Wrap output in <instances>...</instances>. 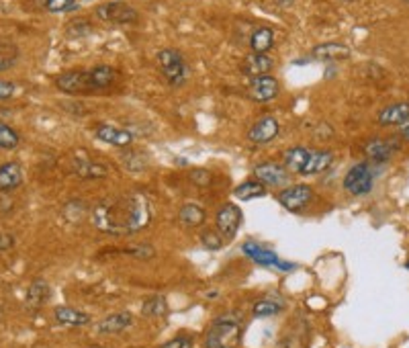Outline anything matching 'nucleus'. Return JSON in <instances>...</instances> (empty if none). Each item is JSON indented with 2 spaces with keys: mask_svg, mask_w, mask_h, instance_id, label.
Wrapping results in <instances>:
<instances>
[{
  "mask_svg": "<svg viewBox=\"0 0 409 348\" xmlns=\"http://www.w3.org/2000/svg\"><path fill=\"white\" fill-rule=\"evenodd\" d=\"M151 217V203L143 192L109 197L92 209L95 227L111 236H132L143 232L149 225Z\"/></svg>",
  "mask_w": 409,
  "mask_h": 348,
  "instance_id": "obj_1",
  "label": "nucleus"
},
{
  "mask_svg": "<svg viewBox=\"0 0 409 348\" xmlns=\"http://www.w3.org/2000/svg\"><path fill=\"white\" fill-rule=\"evenodd\" d=\"M244 316L242 314H223L213 320L205 334V348H238L244 336Z\"/></svg>",
  "mask_w": 409,
  "mask_h": 348,
  "instance_id": "obj_2",
  "label": "nucleus"
},
{
  "mask_svg": "<svg viewBox=\"0 0 409 348\" xmlns=\"http://www.w3.org/2000/svg\"><path fill=\"white\" fill-rule=\"evenodd\" d=\"M158 64H160V70H162V74H164V78L170 86H182L186 82L188 68H186L184 55L178 49H172V47L160 49L158 51Z\"/></svg>",
  "mask_w": 409,
  "mask_h": 348,
  "instance_id": "obj_3",
  "label": "nucleus"
},
{
  "mask_svg": "<svg viewBox=\"0 0 409 348\" xmlns=\"http://www.w3.org/2000/svg\"><path fill=\"white\" fill-rule=\"evenodd\" d=\"M95 14L101 21L113 23V25H129V23H137L139 18L136 8L125 2H103L95 8Z\"/></svg>",
  "mask_w": 409,
  "mask_h": 348,
  "instance_id": "obj_4",
  "label": "nucleus"
},
{
  "mask_svg": "<svg viewBox=\"0 0 409 348\" xmlns=\"http://www.w3.org/2000/svg\"><path fill=\"white\" fill-rule=\"evenodd\" d=\"M55 86L66 92V95H90L95 92L92 90V84H90V74L84 72V70H70V72H64L55 78Z\"/></svg>",
  "mask_w": 409,
  "mask_h": 348,
  "instance_id": "obj_5",
  "label": "nucleus"
},
{
  "mask_svg": "<svg viewBox=\"0 0 409 348\" xmlns=\"http://www.w3.org/2000/svg\"><path fill=\"white\" fill-rule=\"evenodd\" d=\"M215 225H217V232L225 238V240H232L236 238L240 225H242V211L238 205L234 203H223L217 213H215Z\"/></svg>",
  "mask_w": 409,
  "mask_h": 348,
  "instance_id": "obj_6",
  "label": "nucleus"
},
{
  "mask_svg": "<svg viewBox=\"0 0 409 348\" xmlns=\"http://www.w3.org/2000/svg\"><path fill=\"white\" fill-rule=\"evenodd\" d=\"M276 199L286 211H301L303 207L311 203L313 188L309 184H290V186H284Z\"/></svg>",
  "mask_w": 409,
  "mask_h": 348,
  "instance_id": "obj_7",
  "label": "nucleus"
},
{
  "mask_svg": "<svg viewBox=\"0 0 409 348\" xmlns=\"http://www.w3.org/2000/svg\"><path fill=\"white\" fill-rule=\"evenodd\" d=\"M344 188L354 195V197H362L367 192H371L373 188V174H371V169L369 164L360 162L356 166H352L348 174L344 176Z\"/></svg>",
  "mask_w": 409,
  "mask_h": 348,
  "instance_id": "obj_8",
  "label": "nucleus"
},
{
  "mask_svg": "<svg viewBox=\"0 0 409 348\" xmlns=\"http://www.w3.org/2000/svg\"><path fill=\"white\" fill-rule=\"evenodd\" d=\"M280 92V84L278 80L271 76V74H264V76H256L252 78L250 86H248V95L252 101L256 103H269L274 101Z\"/></svg>",
  "mask_w": 409,
  "mask_h": 348,
  "instance_id": "obj_9",
  "label": "nucleus"
},
{
  "mask_svg": "<svg viewBox=\"0 0 409 348\" xmlns=\"http://www.w3.org/2000/svg\"><path fill=\"white\" fill-rule=\"evenodd\" d=\"M278 132H280L278 121H276L274 117H271V115H267V117L258 119V121L248 129L246 138H248L250 144L264 146V144H271V142H273L274 138L278 136Z\"/></svg>",
  "mask_w": 409,
  "mask_h": 348,
  "instance_id": "obj_10",
  "label": "nucleus"
},
{
  "mask_svg": "<svg viewBox=\"0 0 409 348\" xmlns=\"http://www.w3.org/2000/svg\"><path fill=\"white\" fill-rule=\"evenodd\" d=\"M288 176L290 173L276 162H262L254 166V178L260 180L264 186H282L288 182Z\"/></svg>",
  "mask_w": 409,
  "mask_h": 348,
  "instance_id": "obj_11",
  "label": "nucleus"
},
{
  "mask_svg": "<svg viewBox=\"0 0 409 348\" xmlns=\"http://www.w3.org/2000/svg\"><path fill=\"white\" fill-rule=\"evenodd\" d=\"M350 55H352V49L346 43H340V41L319 43L311 51V58L319 60V62H342V60H348Z\"/></svg>",
  "mask_w": 409,
  "mask_h": 348,
  "instance_id": "obj_12",
  "label": "nucleus"
},
{
  "mask_svg": "<svg viewBox=\"0 0 409 348\" xmlns=\"http://www.w3.org/2000/svg\"><path fill=\"white\" fill-rule=\"evenodd\" d=\"M95 136H97L99 142H105V144L115 146V148H129L132 142H134V136L127 129H121V127H115V125H107V123H101L95 129Z\"/></svg>",
  "mask_w": 409,
  "mask_h": 348,
  "instance_id": "obj_13",
  "label": "nucleus"
},
{
  "mask_svg": "<svg viewBox=\"0 0 409 348\" xmlns=\"http://www.w3.org/2000/svg\"><path fill=\"white\" fill-rule=\"evenodd\" d=\"M242 250H244V254H246L250 260H254V262H258V264H264V266H278V269H288V266H290V264L280 262V258L274 254L273 250H267L264 246H260V244H256V242H246V244L242 246Z\"/></svg>",
  "mask_w": 409,
  "mask_h": 348,
  "instance_id": "obj_14",
  "label": "nucleus"
},
{
  "mask_svg": "<svg viewBox=\"0 0 409 348\" xmlns=\"http://www.w3.org/2000/svg\"><path fill=\"white\" fill-rule=\"evenodd\" d=\"M274 68V60L269 53H248L244 58V74L250 76V78H256V76H264V74H271V70Z\"/></svg>",
  "mask_w": 409,
  "mask_h": 348,
  "instance_id": "obj_15",
  "label": "nucleus"
},
{
  "mask_svg": "<svg viewBox=\"0 0 409 348\" xmlns=\"http://www.w3.org/2000/svg\"><path fill=\"white\" fill-rule=\"evenodd\" d=\"M132 326H134V316L129 312H117V314L103 318L99 322L97 330H99V334H119Z\"/></svg>",
  "mask_w": 409,
  "mask_h": 348,
  "instance_id": "obj_16",
  "label": "nucleus"
},
{
  "mask_svg": "<svg viewBox=\"0 0 409 348\" xmlns=\"http://www.w3.org/2000/svg\"><path fill=\"white\" fill-rule=\"evenodd\" d=\"M332 164H334V152H330V150H311L301 174L303 176H315V174L325 173Z\"/></svg>",
  "mask_w": 409,
  "mask_h": 348,
  "instance_id": "obj_17",
  "label": "nucleus"
},
{
  "mask_svg": "<svg viewBox=\"0 0 409 348\" xmlns=\"http://www.w3.org/2000/svg\"><path fill=\"white\" fill-rule=\"evenodd\" d=\"M74 171H76L78 178H84V180H101V178L109 176L107 164L97 162V160H88V158H76Z\"/></svg>",
  "mask_w": 409,
  "mask_h": 348,
  "instance_id": "obj_18",
  "label": "nucleus"
},
{
  "mask_svg": "<svg viewBox=\"0 0 409 348\" xmlns=\"http://www.w3.org/2000/svg\"><path fill=\"white\" fill-rule=\"evenodd\" d=\"M53 318H55L58 324L70 326V328H82V326L90 324V316L88 314H84L80 310H74V308H68V306H60L53 312Z\"/></svg>",
  "mask_w": 409,
  "mask_h": 348,
  "instance_id": "obj_19",
  "label": "nucleus"
},
{
  "mask_svg": "<svg viewBox=\"0 0 409 348\" xmlns=\"http://www.w3.org/2000/svg\"><path fill=\"white\" fill-rule=\"evenodd\" d=\"M23 184V169L18 162L0 164V192H10Z\"/></svg>",
  "mask_w": 409,
  "mask_h": 348,
  "instance_id": "obj_20",
  "label": "nucleus"
},
{
  "mask_svg": "<svg viewBox=\"0 0 409 348\" xmlns=\"http://www.w3.org/2000/svg\"><path fill=\"white\" fill-rule=\"evenodd\" d=\"M49 299V285L41 279H35L29 289H27V295H25V303L31 312L35 310H41Z\"/></svg>",
  "mask_w": 409,
  "mask_h": 348,
  "instance_id": "obj_21",
  "label": "nucleus"
},
{
  "mask_svg": "<svg viewBox=\"0 0 409 348\" xmlns=\"http://www.w3.org/2000/svg\"><path fill=\"white\" fill-rule=\"evenodd\" d=\"M207 219V211L199 205V203H184L178 211V221L184 225V227H201Z\"/></svg>",
  "mask_w": 409,
  "mask_h": 348,
  "instance_id": "obj_22",
  "label": "nucleus"
},
{
  "mask_svg": "<svg viewBox=\"0 0 409 348\" xmlns=\"http://www.w3.org/2000/svg\"><path fill=\"white\" fill-rule=\"evenodd\" d=\"M409 119V103H395L385 107L379 113V123L381 125H401Z\"/></svg>",
  "mask_w": 409,
  "mask_h": 348,
  "instance_id": "obj_23",
  "label": "nucleus"
},
{
  "mask_svg": "<svg viewBox=\"0 0 409 348\" xmlns=\"http://www.w3.org/2000/svg\"><path fill=\"white\" fill-rule=\"evenodd\" d=\"M397 150V146L391 142V140H371L367 146H364V152H367V156L371 158V160H375V162H385V160H389L391 158V154Z\"/></svg>",
  "mask_w": 409,
  "mask_h": 348,
  "instance_id": "obj_24",
  "label": "nucleus"
},
{
  "mask_svg": "<svg viewBox=\"0 0 409 348\" xmlns=\"http://www.w3.org/2000/svg\"><path fill=\"white\" fill-rule=\"evenodd\" d=\"M88 74H90V84H92L95 92L109 88L115 82V78H117V72L111 66H95Z\"/></svg>",
  "mask_w": 409,
  "mask_h": 348,
  "instance_id": "obj_25",
  "label": "nucleus"
},
{
  "mask_svg": "<svg viewBox=\"0 0 409 348\" xmlns=\"http://www.w3.org/2000/svg\"><path fill=\"white\" fill-rule=\"evenodd\" d=\"M274 45V31L271 27H258L250 35V49L256 53H267L273 49Z\"/></svg>",
  "mask_w": 409,
  "mask_h": 348,
  "instance_id": "obj_26",
  "label": "nucleus"
},
{
  "mask_svg": "<svg viewBox=\"0 0 409 348\" xmlns=\"http://www.w3.org/2000/svg\"><path fill=\"white\" fill-rule=\"evenodd\" d=\"M267 195V186L252 178V180H244L242 184H238L234 188V197L240 199V201H252V199H258V197H264Z\"/></svg>",
  "mask_w": 409,
  "mask_h": 348,
  "instance_id": "obj_27",
  "label": "nucleus"
},
{
  "mask_svg": "<svg viewBox=\"0 0 409 348\" xmlns=\"http://www.w3.org/2000/svg\"><path fill=\"white\" fill-rule=\"evenodd\" d=\"M309 152L311 150H307L303 146H295V148L286 150V154H284V169L290 174H301L305 162H307V158H309Z\"/></svg>",
  "mask_w": 409,
  "mask_h": 348,
  "instance_id": "obj_28",
  "label": "nucleus"
},
{
  "mask_svg": "<svg viewBox=\"0 0 409 348\" xmlns=\"http://www.w3.org/2000/svg\"><path fill=\"white\" fill-rule=\"evenodd\" d=\"M18 60V47L12 39L0 37V72L12 68Z\"/></svg>",
  "mask_w": 409,
  "mask_h": 348,
  "instance_id": "obj_29",
  "label": "nucleus"
},
{
  "mask_svg": "<svg viewBox=\"0 0 409 348\" xmlns=\"http://www.w3.org/2000/svg\"><path fill=\"white\" fill-rule=\"evenodd\" d=\"M141 312H143V316H147V318H162V316L168 314V301H166L162 295H151V297H147V299L143 301Z\"/></svg>",
  "mask_w": 409,
  "mask_h": 348,
  "instance_id": "obj_30",
  "label": "nucleus"
},
{
  "mask_svg": "<svg viewBox=\"0 0 409 348\" xmlns=\"http://www.w3.org/2000/svg\"><path fill=\"white\" fill-rule=\"evenodd\" d=\"M282 310H284L282 301L273 299V297H264V299H260V301H256V303H254L252 314H254L256 318H271V316L280 314Z\"/></svg>",
  "mask_w": 409,
  "mask_h": 348,
  "instance_id": "obj_31",
  "label": "nucleus"
},
{
  "mask_svg": "<svg viewBox=\"0 0 409 348\" xmlns=\"http://www.w3.org/2000/svg\"><path fill=\"white\" fill-rule=\"evenodd\" d=\"M18 142H21L18 134L10 125L0 123V150H14Z\"/></svg>",
  "mask_w": 409,
  "mask_h": 348,
  "instance_id": "obj_32",
  "label": "nucleus"
},
{
  "mask_svg": "<svg viewBox=\"0 0 409 348\" xmlns=\"http://www.w3.org/2000/svg\"><path fill=\"white\" fill-rule=\"evenodd\" d=\"M223 236L217 232V229H205L203 234H201V242H203V246L207 248V250H219L221 246H223Z\"/></svg>",
  "mask_w": 409,
  "mask_h": 348,
  "instance_id": "obj_33",
  "label": "nucleus"
},
{
  "mask_svg": "<svg viewBox=\"0 0 409 348\" xmlns=\"http://www.w3.org/2000/svg\"><path fill=\"white\" fill-rule=\"evenodd\" d=\"M78 0H45V10L49 12H70L76 8Z\"/></svg>",
  "mask_w": 409,
  "mask_h": 348,
  "instance_id": "obj_34",
  "label": "nucleus"
},
{
  "mask_svg": "<svg viewBox=\"0 0 409 348\" xmlns=\"http://www.w3.org/2000/svg\"><path fill=\"white\" fill-rule=\"evenodd\" d=\"M188 180L195 182L197 186H209L213 182V174L205 171V169H195V171L188 173Z\"/></svg>",
  "mask_w": 409,
  "mask_h": 348,
  "instance_id": "obj_35",
  "label": "nucleus"
},
{
  "mask_svg": "<svg viewBox=\"0 0 409 348\" xmlns=\"http://www.w3.org/2000/svg\"><path fill=\"white\" fill-rule=\"evenodd\" d=\"M193 343H195L193 336H176V338L160 345L158 348H193Z\"/></svg>",
  "mask_w": 409,
  "mask_h": 348,
  "instance_id": "obj_36",
  "label": "nucleus"
},
{
  "mask_svg": "<svg viewBox=\"0 0 409 348\" xmlns=\"http://www.w3.org/2000/svg\"><path fill=\"white\" fill-rule=\"evenodd\" d=\"M121 160H123V164H125L127 169L132 166V162H136V164H134V171H141V169L147 166V162H145V160L141 162V158H137V154H125V158H121Z\"/></svg>",
  "mask_w": 409,
  "mask_h": 348,
  "instance_id": "obj_37",
  "label": "nucleus"
},
{
  "mask_svg": "<svg viewBox=\"0 0 409 348\" xmlns=\"http://www.w3.org/2000/svg\"><path fill=\"white\" fill-rule=\"evenodd\" d=\"M14 95V84L8 80H0V101H6Z\"/></svg>",
  "mask_w": 409,
  "mask_h": 348,
  "instance_id": "obj_38",
  "label": "nucleus"
},
{
  "mask_svg": "<svg viewBox=\"0 0 409 348\" xmlns=\"http://www.w3.org/2000/svg\"><path fill=\"white\" fill-rule=\"evenodd\" d=\"M129 254H134L136 258H151L153 256V248L151 246H139V248H132Z\"/></svg>",
  "mask_w": 409,
  "mask_h": 348,
  "instance_id": "obj_39",
  "label": "nucleus"
},
{
  "mask_svg": "<svg viewBox=\"0 0 409 348\" xmlns=\"http://www.w3.org/2000/svg\"><path fill=\"white\" fill-rule=\"evenodd\" d=\"M12 244H14V238L10 234H0V252L12 248Z\"/></svg>",
  "mask_w": 409,
  "mask_h": 348,
  "instance_id": "obj_40",
  "label": "nucleus"
},
{
  "mask_svg": "<svg viewBox=\"0 0 409 348\" xmlns=\"http://www.w3.org/2000/svg\"><path fill=\"white\" fill-rule=\"evenodd\" d=\"M399 127H401V134H404V138H406V140H409V119L408 121H404Z\"/></svg>",
  "mask_w": 409,
  "mask_h": 348,
  "instance_id": "obj_41",
  "label": "nucleus"
},
{
  "mask_svg": "<svg viewBox=\"0 0 409 348\" xmlns=\"http://www.w3.org/2000/svg\"><path fill=\"white\" fill-rule=\"evenodd\" d=\"M107 2H123V0H107Z\"/></svg>",
  "mask_w": 409,
  "mask_h": 348,
  "instance_id": "obj_42",
  "label": "nucleus"
},
{
  "mask_svg": "<svg viewBox=\"0 0 409 348\" xmlns=\"http://www.w3.org/2000/svg\"><path fill=\"white\" fill-rule=\"evenodd\" d=\"M344 2H354V0H344Z\"/></svg>",
  "mask_w": 409,
  "mask_h": 348,
  "instance_id": "obj_43",
  "label": "nucleus"
},
{
  "mask_svg": "<svg viewBox=\"0 0 409 348\" xmlns=\"http://www.w3.org/2000/svg\"><path fill=\"white\" fill-rule=\"evenodd\" d=\"M90 348H99V347H90Z\"/></svg>",
  "mask_w": 409,
  "mask_h": 348,
  "instance_id": "obj_44",
  "label": "nucleus"
},
{
  "mask_svg": "<svg viewBox=\"0 0 409 348\" xmlns=\"http://www.w3.org/2000/svg\"><path fill=\"white\" fill-rule=\"evenodd\" d=\"M408 269H409V262H408Z\"/></svg>",
  "mask_w": 409,
  "mask_h": 348,
  "instance_id": "obj_45",
  "label": "nucleus"
},
{
  "mask_svg": "<svg viewBox=\"0 0 409 348\" xmlns=\"http://www.w3.org/2000/svg\"><path fill=\"white\" fill-rule=\"evenodd\" d=\"M406 2H409V0H406Z\"/></svg>",
  "mask_w": 409,
  "mask_h": 348,
  "instance_id": "obj_46",
  "label": "nucleus"
}]
</instances>
